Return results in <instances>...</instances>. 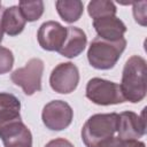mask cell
Returning a JSON list of instances; mask_svg holds the SVG:
<instances>
[{"label": "cell", "mask_w": 147, "mask_h": 147, "mask_svg": "<svg viewBox=\"0 0 147 147\" xmlns=\"http://www.w3.org/2000/svg\"><path fill=\"white\" fill-rule=\"evenodd\" d=\"M146 75L147 64L144 57L133 55L126 61L122 72V82L119 84L125 101L137 103L145 99L147 92Z\"/></svg>", "instance_id": "cell-1"}, {"label": "cell", "mask_w": 147, "mask_h": 147, "mask_svg": "<svg viewBox=\"0 0 147 147\" xmlns=\"http://www.w3.org/2000/svg\"><path fill=\"white\" fill-rule=\"evenodd\" d=\"M118 114H95L82 129V140L86 147H102L117 132Z\"/></svg>", "instance_id": "cell-2"}, {"label": "cell", "mask_w": 147, "mask_h": 147, "mask_svg": "<svg viewBox=\"0 0 147 147\" xmlns=\"http://www.w3.org/2000/svg\"><path fill=\"white\" fill-rule=\"evenodd\" d=\"M125 47L126 40L124 38L117 41H108L96 37L91 41L87 51V60L93 68L108 70L117 63Z\"/></svg>", "instance_id": "cell-3"}, {"label": "cell", "mask_w": 147, "mask_h": 147, "mask_svg": "<svg viewBox=\"0 0 147 147\" xmlns=\"http://www.w3.org/2000/svg\"><path fill=\"white\" fill-rule=\"evenodd\" d=\"M86 98L99 106L118 105L125 101L119 84L102 78H92L86 85Z\"/></svg>", "instance_id": "cell-4"}, {"label": "cell", "mask_w": 147, "mask_h": 147, "mask_svg": "<svg viewBox=\"0 0 147 147\" xmlns=\"http://www.w3.org/2000/svg\"><path fill=\"white\" fill-rule=\"evenodd\" d=\"M42 72L44 62L38 57H33L29 60L23 68L16 69L10 78L15 85L22 87L26 95H32L41 90Z\"/></svg>", "instance_id": "cell-5"}, {"label": "cell", "mask_w": 147, "mask_h": 147, "mask_svg": "<svg viewBox=\"0 0 147 147\" xmlns=\"http://www.w3.org/2000/svg\"><path fill=\"white\" fill-rule=\"evenodd\" d=\"M41 118L47 129L52 131H61L71 124L74 110L65 101L53 100L44 107Z\"/></svg>", "instance_id": "cell-6"}, {"label": "cell", "mask_w": 147, "mask_h": 147, "mask_svg": "<svg viewBox=\"0 0 147 147\" xmlns=\"http://www.w3.org/2000/svg\"><path fill=\"white\" fill-rule=\"evenodd\" d=\"M79 83L78 68L72 62L57 64L49 76L51 87L61 94H69L76 90Z\"/></svg>", "instance_id": "cell-7"}, {"label": "cell", "mask_w": 147, "mask_h": 147, "mask_svg": "<svg viewBox=\"0 0 147 147\" xmlns=\"http://www.w3.org/2000/svg\"><path fill=\"white\" fill-rule=\"evenodd\" d=\"M133 111H123L118 114L117 137L122 140H139L146 133V122L144 117Z\"/></svg>", "instance_id": "cell-8"}, {"label": "cell", "mask_w": 147, "mask_h": 147, "mask_svg": "<svg viewBox=\"0 0 147 147\" xmlns=\"http://www.w3.org/2000/svg\"><path fill=\"white\" fill-rule=\"evenodd\" d=\"M38 42L42 49L59 52L67 38V28L55 21L42 23L37 33Z\"/></svg>", "instance_id": "cell-9"}, {"label": "cell", "mask_w": 147, "mask_h": 147, "mask_svg": "<svg viewBox=\"0 0 147 147\" xmlns=\"http://www.w3.org/2000/svg\"><path fill=\"white\" fill-rule=\"evenodd\" d=\"M93 26L98 36L108 41H117L126 32V25L116 16H107L93 21Z\"/></svg>", "instance_id": "cell-10"}, {"label": "cell", "mask_w": 147, "mask_h": 147, "mask_svg": "<svg viewBox=\"0 0 147 147\" xmlns=\"http://www.w3.org/2000/svg\"><path fill=\"white\" fill-rule=\"evenodd\" d=\"M87 42V38L85 32L76 26H68L67 28V38L60 48L59 53L68 59H72L78 56L85 49Z\"/></svg>", "instance_id": "cell-11"}, {"label": "cell", "mask_w": 147, "mask_h": 147, "mask_svg": "<svg viewBox=\"0 0 147 147\" xmlns=\"http://www.w3.org/2000/svg\"><path fill=\"white\" fill-rule=\"evenodd\" d=\"M25 18L23 17L18 6H11L3 8L2 13V28L3 32H6L10 37H15L20 34L25 26Z\"/></svg>", "instance_id": "cell-12"}, {"label": "cell", "mask_w": 147, "mask_h": 147, "mask_svg": "<svg viewBox=\"0 0 147 147\" xmlns=\"http://www.w3.org/2000/svg\"><path fill=\"white\" fill-rule=\"evenodd\" d=\"M55 6L60 17L67 23L78 21L84 11V5L80 0H59Z\"/></svg>", "instance_id": "cell-13"}, {"label": "cell", "mask_w": 147, "mask_h": 147, "mask_svg": "<svg viewBox=\"0 0 147 147\" xmlns=\"http://www.w3.org/2000/svg\"><path fill=\"white\" fill-rule=\"evenodd\" d=\"M21 110L20 100L10 93H0V119L18 117Z\"/></svg>", "instance_id": "cell-14"}, {"label": "cell", "mask_w": 147, "mask_h": 147, "mask_svg": "<svg viewBox=\"0 0 147 147\" xmlns=\"http://www.w3.org/2000/svg\"><path fill=\"white\" fill-rule=\"evenodd\" d=\"M88 15L94 20L107 17V16H116V6L113 1L109 0H93L87 5Z\"/></svg>", "instance_id": "cell-15"}, {"label": "cell", "mask_w": 147, "mask_h": 147, "mask_svg": "<svg viewBox=\"0 0 147 147\" xmlns=\"http://www.w3.org/2000/svg\"><path fill=\"white\" fill-rule=\"evenodd\" d=\"M18 7L26 22H34L39 20L44 13V2L41 0H37V1L22 0L20 1Z\"/></svg>", "instance_id": "cell-16"}, {"label": "cell", "mask_w": 147, "mask_h": 147, "mask_svg": "<svg viewBox=\"0 0 147 147\" xmlns=\"http://www.w3.org/2000/svg\"><path fill=\"white\" fill-rule=\"evenodd\" d=\"M14 64V55L10 49L0 46V75L11 70Z\"/></svg>", "instance_id": "cell-17"}, {"label": "cell", "mask_w": 147, "mask_h": 147, "mask_svg": "<svg viewBox=\"0 0 147 147\" xmlns=\"http://www.w3.org/2000/svg\"><path fill=\"white\" fill-rule=\"evenodd\" d=\"M102 147H146L142 141L139 140H122L118 137H113Z\"/></svg>", "instance_id": "cell-18"}, {"label": "cell", "mask_w": 147, "mask_h": 147, "mask_svg": "<svg viewBox=\"0 0 147 147\" xmlns=\"http://www.w3.org/2000/svg\"><path fill=\"white\" fill-rule=\"evenodd\" d=\"M146 1H140V2H133V16L137 23L140 25L145 26L146 25Z\"/></svg>", "instance_id": "cell-19"}, {"label": "cell", "mask_w": 147, "mask_h": 147, "mask_svg": "<svg viewBox=\"0 0 147 147\" xmlns=\"http://www.w3.org/2000/svg\"><path fill=\"white\" fill-rule=\"evenodd\" d=\"M45 147H74V145L67 139L56 138V139L51 140L49 142H47Z\"/></svg>", "instance_id": "cell-20"}, {"label": "cell", "mask_w": 147, "mask_h": 147, "mask_svg": "<svg viewBox=\"0 0 147 147\" xmlns=\"http://www.w3.org/2000/svg\"><path fill=\"white\" fill-rule=\"evenodd\" d=\"M2 13H3V8H1L0 6V44L2 41V37H3V28H2Z\"/></svg>", "instance_id": "cell-21"}, {"label": "cell", "mask_w": 147, "mask_h": 147, "mask_svg": "<svg viewBox=\"0 0 147 147\" xmlns=\"http://www.w3.org/2000/svg\"><path fill=\"white\" fill-rule=\"evenodd\" d=\"M0 6H1V2H0Z\"/></svg>", "instance_id": "cell-22"}]
</instances>
